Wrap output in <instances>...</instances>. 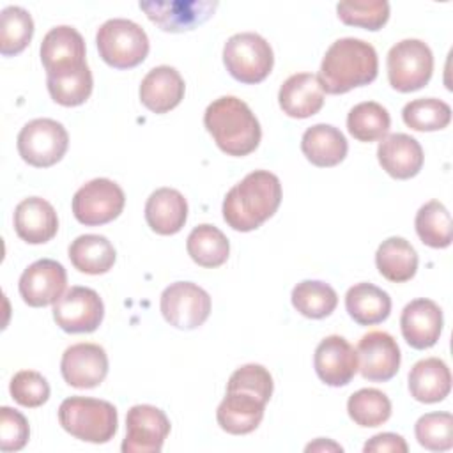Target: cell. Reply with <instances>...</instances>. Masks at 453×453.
<instances>
[{"label":"cell","instance_id":"1","mask_svg":"<svg viewBox=\"0 0 453 453\" xmlns=\"http://www.w3.org/2000/svg\"><path fill=\"white\" fill-rule=\"evenodd\" d=\"M281 203V182L267 170H255L237 182L223 200V219L237 232L257 230Z\"/></svg>","mask_w":453,"mask_h":453},{"label":"cell","instance_id":"2","mask_svg":"<svg viewBox=\"0 0 453 453\" xmlns=\"http://www.w3.org/2000/svg\"><path fill=\"white\" fill-rule=\"evenodd\" d=\"M379 58L375 48L356 37L334 41L324 53L319 81L327 94H345L377 78Z\"/></svg>","mask_w":453,"mask_h":453},{"label":"cell","instance_id":"3","mask_svg":"<svg viewBox=\"0 0 453 453\" xmlns=\"http://www.w3.org/2000/svg\"><path fill=\"white\" fill-rule=\"evenodd\" d=\"M203 126L216 145L235 157L251 154L262 138L258 119L244 101L234 96L214 99L205 108Z\"/></svg>","mask_w":453,"mask_h":453},{"label":"cell","instance_id":"4","mask_svg":"<svg viewBox=\"0 0 453 453\" xmlns=\"http://www.w3.org/2000/svg\"><path fill=\"white\" fill-rule=\"evenodd\" d=\"M58 423L80 441L104 444L117 434L119 416L117 409L106 400L69 396L58 407Z\"/></svg>","mask_w":453,"mask_h":453},{"label":"cell","instance_id":"5","mask_svg":"<svg viewBox=\"0 0 453 453\" xmlns=\"http://www.w3.org/2000/svg\"><path fill=\"white\" fill-rule=\"evenodd\" d=\"M99 57L113 69H133L149 55V37L145 30L124 18L104 21L96 35Z\"/></svg>","mask_w":453,"mask_h":453},{"label":"cell","instance_id":"6","mask_svg":"<svg viewBox=\"0 0 453 453\" xmlns=\"http://www.w3.org/2000/svg\"><path fill=\"white\" fill-rule=\"evenodd\" d=\"M223 64L234 80L255 85L264 81L273 71L274 55L271 44L262 35L241 32L225 42Z\"/></svg>","mask_w":453,"mask_h":453},{"label":"cell","instance_id":"7","mask_svg":"<svg viewBox=\"0 0 453 453\" xmlns=\"http://www.w3.org/2000/svg\"><path fill=\"white\" fill-rule=\"evenodd\" d=\"M388 80L398 92H414L423 88L434 73V55L426 42L419 39H403L388 53Z\"/></svg>","mask_w":453,"mask_h":453},{"label":"cell","instance_id":"8","mask_svg":"<svg viewBox=\"0 0 453 453\" xmlns=\"http://www.w3.org/2000/svg\"><path fill=\"white\" fill-rule=\"evenodd\" d=\"M69 147L65 127L53 119H34L18 134V152L25 163L35 168L57 165Z\"/></svg>","mask_w":453,"mask_h":453},{"label":"cell","instance_id":"9","mask_svg":"<svg viewBox=\"0 0 453 453\" xmlns=\"http://www.w3.org/2000/svg\"><path fill=\"white\" fill-rule=\"evenodd\" d=\"M126 203L122 188L104 177L83 184L73 196V214L85 226H99L120 216Z\"/></svg>","mask_w":453,"mask_h":453},{"label":"cell","instance_id":"10","mask_svg":"<svg viewBox=\"0 0 453 453\" xmlns=\"http://www.w3.org/2000/svg\"><path fill=\"white\" fill-rule=\"evenodd\" d=\"M165 320L177 329H196L211 315V296L191 281L170 283L159 301Z\"/></svg>","mask_w":453,"mask_h":453},{"label":"cell","instance_id":"11","mask_svg":"<svg viewBox=\"0 0 453 453\" xmlns=\"http://www.w3.org/2000/svg\"><path fill=\"white\" fill-rule=\"evenodd\" d=\"M104 317V304L99 294L88 287H71L53 304L57 326L71 334L96 331Z\"/></svg>","mask_w":453,"mask_h":453},{"label":"cell","instance_id":"12","mask_svg":"<svg viewBox=\"0 0 453 453\" xmlns=\"http://www.w3.org/2000/svg\"><path fill=\"white\" fill-rule=\"evenodd\" d=\"M170 434L168 416L154 405H133L126 416V439L120 449L124 453H159Z\"/></svg>","mask_w":453,"mask_h":453},{"label":"cell","instance_id":"13","mask_svg":"<svg viewBox=\"0 0 453 453\" xmlns=\"http://www.w3.org/2000/svg\"><path fill=\"white\" fill-rule=\"evenodd\" d=\"M67 273L53 258H41L30 264L19 276L18 290L21 299L32 308L55 304L65 290Z\"/></svg>","mask_w":453,"mask_h":453},{"label":"cell","instance_id":"14","mask_svg":"<svg viewBox=\"0 0 453 453\" xmlns=\"http://www.w3.org/2000/svg\"><path fill=\"white\" fill-rule=\"evenodd\" d=\"M357 370L363 379L372 382H386L393 379L400 368V347L386 331H370L357 343Z\"/></svg>","mask_w":453,"mask_h":453},{"label":"cell","instance_id":"15","mask_svg":"<svg viewBox=\"0 0 453 453\" xmlns=\"http://www.w3.org/2000/svg\"><path fill=\"white\" fill-rule=\"evenodd\" d=\"M218 2L211 0H170L140 2L147 18L165 32H188L205 23L216 11Z\"/></svg>","mask_w":453,"mask_h":453},{"label":"cell","instance_id":"16","mask_svg":"<svg viewBox=\"0 0 453 453\" xmlns=\"http://www.w3.org/2000/svg\"><path fill=\"white\" fill-rule=\"evenodd\" d=\"M60 372L64 380L73 388H97L108 375L106 350L97 343H74L64 350Z\"/></svg>","mask_w":453,"mask_h":453},{"label":"cell","instance_id":"17","mask_svg":"<svg viewBox=\"0 0 453 453\" xmlns=\"http://www.w3.org/2000/svg\"><path fill=\"white\" fill-rule=\"evenodd\" d=\"M313 366L324 384L347 386L357 373V352L343 336L331 334L317 345Z\"/></svg>","mask_w":453,"mask_h":453},{"label":"cell","instance_id":"18","mask_svg":"<svg viewBox=\"0 0 453 453\" xmlns=\"http://www.w3.org/2000/svg\"><path fill=\"white\" fill-rule=\"evenodd\" d=\"M41 62L46 74L87 65L85 41L81 34L69 25L51 28L41 42Z\"/></svg>","mask_w":453,"mask_h":453},{"label":"cell","instance_id":"19","mask_svg":"<svg viewBox=\"0 0 453 453\" xmlns=\"http://www.w3.org/2000/svg\"><path fill=\"white\" fill-rule=\"evenodd\" d=\"M400 329L412 349H430L442 331V310L432 299H414L402 310Z\"/></svg>","mask_w":453,"mask_h":453},{"label":"cell","instance_id":"20","mask_svg":"<svg viewBox=\"0 0 453 453\" xmlns=\"http://www.w3.org/2000/svg\"><path fill=\"white\" fill-rule=\"evenodd\" d=\"M377 159L382 170L393 179L416 177L423 166V149L419 142L405 133L386 134L377 147Z\"/></svg>","mask_w":453,"mask_h":453},{"label":"cell","instance_id":"21","mask_svg":"<svg viewBox=\"0 0 453 453\" xmlns=\"http://www.w3.org/2000/svg\"><path fill=\"white\" fill-rule=\"evenodd\" d=\"M186 85L180 73L170 65L152 67L140 83V101L154 113H166L184 99Z\"/></svg>","mask_w":453,"mask_h":453},{"label":"cell","instance_id":"22","mask_svg":"<svg viewBox=\"0 0 453 453\" xmlns=\"http://www.w3.org/2000/svg\"><path fill=\"white\" fill-rule=\"evenodd\" d=\"M14 230L28 244H44L58 230V218L50 202L41 196H28L14 209Z\"/></svg>","mask_w":453,"mask_h":453},{"label":"cell","instance_id":"23","mask_svg":"<svg viewBox=\"0 0 453 453\" xmlns=\"http://www.w3.org/2000/svg\"><path fill=\"white\" fill-rule=\"evenodd\" d=\"M264 411V400L248 391L232 389L226 391L225 398L219 402L216 409V419L221 430H225L226 434L244 435L253 432L260 425Z\"/></svg>","mask_w":453,"mask_h":453},{"label":"cell","instance_id":"24","mask_svg":"<svg viewBox=\"0 0 453 453\" xmlns=\"http://www.w3.org/2000/svg\"><path fill=\"white\" fill-rule=\"evenodd\" d=\"M278 103L285 115L292 119H308L320 111L324 104V90L311 73H296L288 76L278 92Z\"/></svg>","mask_w":453,"mask_h":453},{"label":"cell","instance_id":"25","mask_svg":"<svg viewBox=\"0 0 453 453\" xmlns=\"http://www.w3.org/2000/svg\"><path fill=\"white\" fill-rule=\"evenodd\" d=\"M188 219V202L173 188H159L147 198L145 221L159 235H173Z\"/></svg>","mask_w":453,"mask_h":453},{"label":"cell","instance_id":"26","mask_svg":"<svg viewBox=\"0 0 453 453\" xmlns=\"http://www.w3.org/2000/svg\"><path fill=\"white\" fill-rule=\"evenodd\" d=\"M301 150L311 165L331 168L345 159L349 143L338 127L331 124H315L303 133Z\"/></svg>","mask_w":453,"mask_h":453},{"label":"cell","instance_id":"27","mask_svg":"<svg viewBox=\"0 0 453 453\" xmlns=\"http://www.w3.org/2000/svg\"><path fill=\"white\" fill-rule=\"evenodd\" d=\"M411 396L421 403L442 402L451 391V373L439 357L418 361L409 372Z\"/></svg>","mask_w":453,"mask_h":453},{"label":"cell","instance_id":"28","mask_svg":"<svg viewBox=\"0 0 453 453\" xmlns=\"http://www.w3.org/2000/svg\"><path fill=\"white\" fill-rule=\"evenodd\" d=\"M349 317L359 326H375L384 322L391 313V297L373 283H356L345 294Z\"/></svg>","mask_w":453,"mask_h":453},{"label":"cell","instance_id":"29","mask_svg":"<svg viewBox=\"0 0 453 453\" xmlns=\"http://www.w3.org/2000/svg\"><path fill=\"white\" fill-rule=\"evenodd\" d=\"M375 265L386 280L403 283L418 271V253L407 239L388 237L375 251Z\"/></svg>","mask_w":453,"mask_h":453},{"label":"cell","instance_id":"30","mask_svg":"<svg viewBox=\"0 0 453 453\" xmlns=\"http://www.w3.org/2000/svg\"><path fill=\"white\" fill-rule=\"evenodd\" d=\"M117 253L113 244L99 234H85L76 237L69 246V260L80 273L104 274L115 264Z\"/></svg>","mask_w":453,"mask_h":453},{"label":"cell","instance_id":"31","mask_svg":"<svg viewBox=\"0 0 453 453\" xmlns=\"http://www.w3.org/2000/svg\"><path fill=\"white\" fill-rule=\"evenodd\" d=\"M186 250L195 264H198L200 267L214 269L226 262L230 253V242L218 226L202 223L189 232Z\"/></svg>","mask_w":453,"mask_h":453},{"label":"cell","instance_id":"32","mask_svg":"<svg viewBox=\"0 0 453 453\" xmlns=\"http://www.w3.org/2000/svg\"><path fill=\"white\" fill-rule=\"evenodd\" d=\"M46 87L55 103L62 106H80L90 97L94 80L88 65H83L71 71L46 74Z\"/></svg>","mask_w":453,"mask_h":453},{"label":"cell","instance_id":"33","mask_svg":"<svg viewBox=\"0 0 453 453\" xmlns=\"http://www.w3.org/2000/svg\"><path fill=\"white\" fill-rule=\"evenodd\" d=\"M391 126L388 110L375 101H363L350 108L347 115V129L357 142L382 140Z\"/></svg>","mask_w":453,"mask_h":453},{"label":"cell","instance_id":"34","mask_svg":"<svg viewBox=\"0 0 453 453\" xmlns=\"http://www.w3.org/2000/svg\"><path fill=\"white\" fill-rule=\"evenodd\" d=\"M292 306L308 319L329 317L336 304L338 296L331 285L319 280H304L292 288Z\"/></svg>","mask_w":453,"mask_h":453},{"label":"cell","instance_id":"35","mask_svg":"<svg viewBox=\"0 0 453 453\" xmlns=\"http://www.w3.org/2000/svg\"><path fill=\"white\" fill-rule=\"evenodd\" d=\"M416 234L430 248H448L451 244V216L444 203L430 200L419 207L414 219Z\"/></svg>","mask_w":453,"mask_h":453},{"label":"cell","instance_id":"36","mask_svg":"<svg viewBox=\"0 0 453 453\" xmlns=\"http://www.w3.org/2000/svg\"><path fill=\"white\" fill-rule=\"evenodd\" d=\"M34 35V19L28 11L18 5H9L0 16V53L14 57L21 53Z\"/></svg>","mask_w":453,"mask_h":453},{"label":"cell","instance_id":"37","mask_svg":"<svg viewBox=\"0 0 453 453\" xmlns=\"http://www.w3.org/2000/svg\"><path fill=\"white\" fill-rule=\"evenodd\" d=\"M347 412L356 425L373 428L389 419L391 402L382 391L375 388H363L349 396Z\"/></svg>","mask_w":453,"mask_h":453},{"label":"cell","instance_id":"38","mask_svg":"<svg viewBox=\"0 0 453 453\" xmlns=\"http://www.w3.org/2000/svg\"><path fill=\"white\" fill-rule=\"evenodd\" d=\"M402 119L405 126L414 131H441L451 120V108L441 99L421 97L403 106Z\"/></svg>","mask_w":453,"mask_h":453},{"label":"cell","instance_id":"39","mask_svg":"<svg viewBox=\"0 0 453 453\" xmlns=\"http://www.w3.org/2000/svg\"><path fill=\"white\" fill-rule=\"evenodd\" d=\"M342 23L361 27L366 30H380L389 19V4L386 0H363V2H340L336 5Z\"/></svg>","mask_w":453,"mask_h":453},{"label":"cell","instance_id":"40","mask_svg":"<svg viewBox=\"0 0 453 453\" xmlns=\"http://www.w3.org/2000/svg\"><path fill=\"white\" fill-rule=\"evenodd\" d=\"M414 434L425 449L448 451L453 446V416L449 412L423 414L414 425Z\"/></svg>","mask_w":453,"mask_h":453},{"label":"cell","instance_id":"41","mask_svg":"<svg viewBox=\"0 0 453 453\" xmlns=\"http://www.w3.org/2000/svg\"><path fill=\"white\" fill-rule=\"evenodd\" d=\"M9 393L16 403L34 409L48 402L50 384L39 372L21 370L11 379Z\"/></svg>","mask_w":453,"mask_h":453},{"label":"cell","instance_id":"42","mask_svg":"<svg viewBox=\"0 0 453 453\" xmlns=\"http://www.w3.org/2000/svg\"><path fill=\"white\" fill-rule=\"evenodd\" d=\"M232 389H239V391H248L255 396H258L260 400H264L265 403L271 400L273 396V389H274V382L271 373L267 372V368H264L262 365H244L241 368H237L226 384V391Z\"/></svg>","mask_w":453,"mask_h":453},{"label":"cell","instance_id":"43","mask_svg":"<svg viewBox=\"0 0 453 453\" xmlns=\"http://www.w3.org/2000/svg\"><path fill=\"white\" fill-rule=\"evenodd\" d=\"M30 437V426L27 418L7 405L0 409V449L4 453L19 451L25 448Z\"/></svg>","mask_w":453,"mask_h":453},{"label":"cell","instance_id":"44","mask_svg":"<svg viewBox=\"0 0 453 453\" xmlns=\"http://www.w3.org/2000/svg\"><path fill=\"white\" fill-rule=\"evenodd\" d=\"M407 442L402 435L398 434H391V432H384V434H377L373 435L370 441H366V444L363 446V451L365 453H372V451H377V453H407Z\"/></svg>","mask_w":453,"mask_h":453},{"label":"cell","instance_id":"45","mask_svg":"<svg viewBox=\"0 0 453 453\" xmlns=\"http://www.w3.org/2000/svg\"><path fill=\"white\" fill-rule=\"evenodd\" d=\"M327 451V449H333V451H342L343 448L333 441H326V439H317L315 442H310L306 446V451Z\"/></svg>","mask_w":453,"mask_h":453}]
</instances>
